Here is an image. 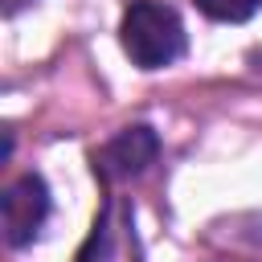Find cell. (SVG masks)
Masks as SVG:
<instances>
[{"mask_svg":"<svg viewBox=\"0 0 262 262\" xmlns=\"http://www.w3.org/2000/svg\"><path fill=\"white\" fill-rule=\"evenodd\" d=\"M0 217H4V242L8 246H29L45 217H49V184L37 172L16 176L4 192H0Z\"/></svg>","mask_w":262,"mask_h":262,"instance_id":"2","label":"cell"},{"mask_svg":"<svg viewBox=\"0 0 262 262\" xmlns=\"http://www.w3.org/2000/svg\"><path fill=\"white\" fill-rule=\"evenodd\" d=\"M209 20H221V25H242V20H250L258 8H262V0H192Z\"/></svg>","mask_w":262,"mask_h":262,"instance_id":"4","label":"cell"},{"mask_svg":"<svg viewBox=\"0 0 262 262\" xmlns=\"http://www.w3.org/2000/svg\"><path fill=\"white\" fill-rule=\"evenodd\" d=\"M160 156V135L147 127V123H135V127H123L115 139H106L98 151H94V176L115 184V180H131L139 172H147Z\"/></svg>","mask_w":262,"mask_h":262,"instance_id":"3","label":"cell"},{"mask_svg":"<svg viewBox=\"0 0 262 262\" xmlns=\"http://www.w3.org/2000/svg\"><path fill=\"white\" fill-rule=\"evenodd\" d=\"M119 41L131 66L139 70H164L184 53V25L172 4L164 0H135L127 4L119 20Z\"/></svg>","mask_w":262,"mask_h":262,"instance_id":"1","label":"cell"}]
</instances>
